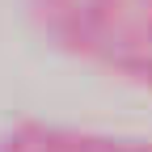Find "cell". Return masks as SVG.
<instances>
[]
</instances>
